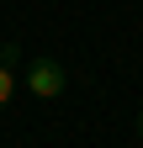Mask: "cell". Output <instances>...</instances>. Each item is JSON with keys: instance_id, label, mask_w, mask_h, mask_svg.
I'll list each match as a JSON object with an SVG mask.
<instances>
[{"instance_id": "obj_3", "label": "cell", "mask_w": 143, "mask_h": 148, "mask_svg": "<svg viewBox=\"0 0 143 148\" xmlns=\"http://www.w3.org/2000/svg\"><path fill=\"white\" fill-rule=\"evenodd\" d=\"M138 143H143V111H138Z\"/></svg>"}, {"instance_id": "obj_2", "label": "cell", "mask_w": 143, "mask_h": 148, "mask_svg": "<svg viewBox=\"0 0 143 148\" xmlns=\"http://www.w3.org/2000/svg\"><path fill=\"white\" fill-rule=\"evenodd\" d=\"M11 95H16V69L0 64V106H11Z\"/></svg>"}, {"instance_id": "obj_1", "label": "cell", "mask_w": 143, "mask_h": 148, "mask_svg": "<svg viewBox=\"0 0 143 148\" xmlns=\"http://www.w3.org/2000/svg\"><path fill=\"white\" fill-rule=\"evenodd\" d=\"M64 85H69V69H64L58 58H32V64H27V90H32L37 101H58Z\"/></svg>"}]
</instances>
